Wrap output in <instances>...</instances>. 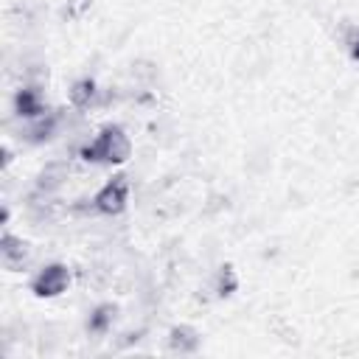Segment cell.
Masks as SVG:
<instances>
[{"mask_svg": "<svg viewBox=\"0 0 359 359\" xmlns=\"http://www.w3.org/2000/svg\"><path fill=\"white\" fill-rule=\"evenodd\" d=\"M70 286V269L65 264H45L31 278V292L36 297H56Z\"/></svg>", "mask_w": 359, "mask_h": 359, "instance_id": "3957f363", "label": "cell"}, {"mask_svg": "<svg viewBox=\"0 0 359 359\" xmlns=\"http://www.w3.org/2000/svg\"><path fill=\"white\" fill-rule=\"evenodd\" d=\"M90 3H93V0H67L65 14H67V17H81V14L90 8Z\"/></svg>", "mask_w": 359, "mask_h": 359, "instance_id": "7c38bea8", "label": "cell"}, {"mask_svg": "<svg viewBox=\"0 0 359 359\" xmlns=\"http://www.w3.org/2000/svg\"><path fill=\"white\" fill-rule=\"evenodd\" d=\"M129 191H132V185H129L126 174H115V177H109V180L93 194L90 210H93V213H101V216H118V213H123L126 205H129Z\"/></svg>", "mask_w": 359, "mask_h": 359, "instance_id": "7a4b0ae2", "label": "cell"}, {"mask_svg": "<svg viewBox=\"0 0 359 359\" xmlns=\"http://www.w3.org/2000/svg\"><path fill=\"white\" fill-rule=\"evenodd\" d=\"M67 177H70V163H67V160H50V163H45V168L36 174L34 188H36V194L50 196V194H56V191L67 182Z\"/></svg>", "mask_w": 359, "mask_h": 359, "instance_id": "5b68a950", "label": "cell"}, {"mask_svg": "<svg viewBox=\"0 0 359 359\" xmlns=\"http://www.w3.org/2000/svg\"><path fill=\"white\" fill-rule=\"evenodd\" d=\"M98 95H101V90H98L95 79H90V76L73 81V87H70V104L76 109H90L98 101Z\"/></svg>", "mask_w": 359, "mask_h": 359, "instance_id": "52a82bcc", "label": "cell"}, {"mask_svg": "<svg viewBox=\"0 0 359 359\" xmlns=\"http://www.w3.org/2000/svg\"><path fill=\"white\" fill-rule=\"evenodd\" d=\"M115 317H118V306L101 303V306H95L93 314L87 317V331H93V334H107V331L112 328Z\"/></svg>", "mask_w": 359, "mask_h": 359, "instance_id": "30bf717a", "label": "cell"}, {"mask_svg": "<svg viewBox=\"0 0 359 359\" xmlns=\"http://www.w3.org/2000/svg\"><path fill=\"white\" fill-rule=\"evenodd\" d=\"M345 45H348L351 56L359 62V28H351V31H348V39H345Z\"/></svg>", "mask_w": 359, "mask_h": 359, "instance_id": "4fadbf2b", "label": "cell"}, {"mask_svg": "<svg viewBox=\"0 0 359 359\" xmlns=\"http://www.w3.org/2000/svg\"><path fill=\"white\" fill-rule=\"evenodd\" d=\"M14 112L22 121H31V118L45 115L48 109H45V101H42V90H36V87H20L17 95H14Z\"/></svg>", "mask_w": 359, "mask_h": 359, "instance_id": "8992f818", "label": "cell"}, {"mask_svg": "<svg viewBox=\"0 0 359 359\" xmlns=\"http://www.w3.org/2000/svg\"><path fill=\"white\" fill-rule=\"evenodd\" d=\"M62 115L59 112H45V115H39V118H31V121H22V126H20V137L25 140V143H45V140H50L53 135H59V129H62Z\"/></svg>", "mask_w": 359, "mask_h": 359, "instance_id": "277c9868", "label": "cell"}, {"mask_svg": "<svg viewBox=\"0 0 359 359\" xmlns=\"http://www.w3.org/2000/svg\"><path fill=\"white\" fill-rule=\"evenodd\" d=\"M168 348L174 353H194L199 348V334L191 325H174L168 331Z\"/></svg>", "mask_w": 359, "mask_h": 359, "instance_id": "9c48e42d", "label": "cell"}, {"mask_svg": "<svg viewBox=\"0 0 359 359\" xmlns=\"http://www.w3.org/2000/svg\"><path fill=\"white\" fill-rule=\"evenodd\" d=\"M238 289V275L233 272V266H219L213 275V292L216 297H227Z\"/></svg>", "mask_w": 359, "mask_h": 359, "instance_id": "8fae6325", "label": "cell"}, {"mask_svg": "<svg viewBox=\"0 0 359 359\" xmlns=\"http://www.w3.org/2000/svg\"><path fill=\"white\" fill-rule=\"evenodd\" d=\"M0 252H3V261H6L8 266H20V264H25V261H28L31 247H28L20 236H14V233H3Z\"/></svg>", "mask_w": 359, "mask_h": 359, "instance_id": "ba28073f", "label": "cell"}, {"mask_svg": "<svg viewBox=\"0 0 359 359\" xmlns=\"http://www.w3.org/2000/svg\"><path fill=\"white\" fill-rule=\"evenodd\" d=\"M79 157L84 163H95V165H121L132 157V140L123 132V126L107 123L95 137H90L79 149Z\"/></svg>", "mask_w": 359, "mask_h": 359, "instance_id": "6da1fadb", "label": "cell"}]
</instances>
